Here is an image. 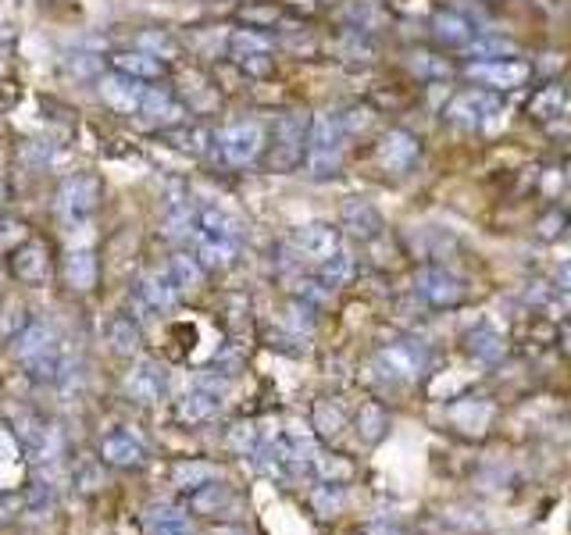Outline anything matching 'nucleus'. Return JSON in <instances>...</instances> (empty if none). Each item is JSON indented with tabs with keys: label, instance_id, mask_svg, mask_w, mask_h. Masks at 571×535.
I'll return each mask as SVG.
<instances>
[{
	"label": "nucleus",
	"instance_id": "obj_17",
	"mask_svg": "<svg viewBox=\"0 0 571 535\" xmlns=\"http://www.w3.org/2000/svg\"><path fill=\"white\" fill-rule=\"evenodd\" d=\"M229 261H232V243H229V240H214V236H204V240H200V265L225 268Z\"/></svg>",
	"mask_w": 571,
	"mask_h": 535
},
{
	"label": "nucleus",
	"instance_id": "obj_10",
	"mask_svg": "<svg viewBox=\"0 0 571 535\" xmlns=\"http://www.w3.org/2000/svg\"><path fill=\"white\" fill-rule=\"evenodd\" d=\"M111 61H114V72L132 76V79H140V83H150V79H161V76H165L161 58H154V54H147V50H122V54H114Z\"/></svg>",
	"mask_w": 571,
	"mask_h": 535
},
{
	"label": "nucleus",
	"instance_id": "obj_11",
	"mask_svg": "<svg viewBox=\"0 0 571 535\" xmlns=\"http://www.w3.org/2000/svg\"><path fill=\"white\" fill-rule=\"evenodd\" d=\"M96 278H100V268H96V254L94 250H72L65 254V282L79 293L94 289Z\"/></svg>",
	"mask_w": 571,
	"mask_h": 535
},
{
	"label": "nucleus",
	"instance_id": "obj_8",
	"mask_svg": "<svg viewBox=\"0 0 571 535\" xmlns=\"http://www.w3.org/2000/svg\"><path fill=\"white\" fill-rule=\"evenodd\" d=\"M143 529H147V535H196L193 532L190 514H186L183 507H168V503H161V507H147V514H143Z\"/></svg>",
	"mask_w": 571,
	"mask_h": 535
},
{
	"label": "nucleus",
	"instance_id": "obj_9",
	"mask_svg": "<svg viewBox=\"0 0 571 535\" xmlns=\"http://www.w3.org/2000/svg\"><path fill=\"white\" fill-rule=\"evenodd\" d=\"M179 296H183V293L168 282L165 271H150V275L140 278V300H143L150 311H161V314H165V311H172V307L179 304Z\"/></svg>",
	"mask_w": 571,
	"mask_h": 535
},
{
	"label": "nucleus",
	"instance_id": "obj_13",
	"mask_svg": "<svg viewBox=\"0 0 571 535\" xmlns=\"http://www.w3.org/2000/svg\"><path fill=\"white\" fill-rule=\"evenodd\" d=\"M107 343H111V350H114L118 357H132V354H136V350H140V343H143L136 318H129V314H118V318H111V325H107Z\"/></svg>",
	"mask_w": 571,
	"mask_h": 535
},
{
	"label": "nucleus",
	"instance_id": "obj_21",
	"mask_svg": "<svg viewBox=\"0 0 571 535\" xmlns=\"http://www.w3.org/2000/svg\"><path fill=\"white\" fill-rule=\"evenodd\" d=\"M168 140H172V147H183V150H200V143H207V132L204 129H172L168 132Z\"/></svg>",
	"mask_w": 571,
	"mask_h": 535
},
{
	"label": "nucleus",
	"instance_id": "obj_5",
	"mask_svg": "<svg viewBox=\"0 0 571 535\" xmlns=\"http://www.w3.org/2000/svg\"><path fill=\"white\" fill-rule=\"evenodd\" d=\"M125 393H129L136 404H154V400H161V393H165V371H161V364H154V360H136L132 371L125 375Z\"/></svg>",
	"mask_w": 571,
	"mask_h": 535
},
{
	"label": "nucleus",
	"instance_id": "obj_12",
	"mask_svg": "<svg viewBox=\"0 0 571 535\" xmlns=\"http://www.w3.org/2000/svg\"><path fill=\"white\" fill-rule=\"evenodd\" d=\"M100 457H104V464H111V467H136V464L143 460V446L136 443L129 432H114V436L104 440Z\"/></svg>",
	"mask_w": 571,
	"mask_h": 535
},
{
	"label": "nucleus",
	"instance_id": "obj_24",
	"mask_svg": "<svg viewBox=\"0 0 571 535\" xmlns=\"http://www.w3.org/2000/svg\"><path fill=\"white\" fill-rule=\"evenodd\" d=\"M265 47H268V43H265L261 36H254V32H236V36H232V54H236V58H240L243 50H265Z\"/></svg>",
	"mask_w": 571,
	"mask_h": 535
},
{
	"label": "nucleus",
	"instance_id": "obj_25",
	"mask_svg": "<svg viewBox=\"0 0 571 535\" xmlns=\"http://www.w3.org/2000/svg\"><path fill=\"white\" fill-rule=\"evenodd\" d=\"M22 158H25V165H47V158H50V147H47L43 140H32V143H25Z\"/></svg>",
	"mask_w": 571,
	"mask_h": 535
},
{
	"label": "nucleus",
	"instance_id": "obj_23",
	"mask_svg": "<svg viewBox=\"0 0 571 535\" xmlns=\"http://www.w3.org/2000/svg\"><path fill=\"white\" fill-rule=\"evenodd\" d=\"M193 222H196V218H193V211H186V207H183V211H172L165 232H168V236H190Z\"/></svg>",
	"mask_w": 571,
	"mask_h": 535
},
{
	"label": "nucleus",
	"instance_id": "obj_20",
	"mask_svg": "<svg viewBox=\"0 0 571 535\" xmlns=\"http://www.w3.org/2000/svg\"><path fill=\"white\" fill-rule=\"evenodd\" d=\"M76 485H79L83 493H94V489L104 485V471L96 467L94 460H83V464L76 467Z\"/></svg>",
	"mask_w": 571,
	"mask_h": 535
},
{
	"label": "nucleus",
	"instance_id": "obj_27",
	"mask_svg": "<svg viewBox=\"0 0 571 535\" xmlns=\"http://www.w3.org/2000/svg\"><path fill=\"white\" fill-rule=\"evenodd\" d=\"M14 453H18V446H14V440H11V432L0 429V460H11Z\"/></svg>",
	"mask_w": 571,
	"mask_h": 535
},
{
	"label": "nucleus",
	"instance_id": "obj_26",
	"mask_svg": "<svg viewBox=\"0 0 571 535\" xmlns=\"http://www.w3.org/2000/svg\"><path fill=\"white\" fill-rule=\"evenodd\" d=\"M229 446H236V449H254V429L250 425H236L232 429V436H229Z\"/></svg>",
	"mask_w": 571,
	"mask_h": 535
},
{
	"label": "nucleus",
	"instance_id": "obj_16",
	"mask_svg": "<svg viewBox=\"0 0 571 535\" xmlns=\"http://www.w3.org/2000/svg\"><path fill=\"white\" fill-rule=\"evenodd\" d=\"M200 229H204V236H214V240H236L240 236V222L232 218V214H225V211H218V207H207V211H200Z\"/></svg>",
	"mask_w": 571,
	"mask_h": 535
},
{
	"label": "nucleus",
	"instance_id": "obj_18",
	"mask_svg": "<svg viewBox=\"0 0 571 535\" xmlns=\"http://www.w3.org/2000/svg\"><path fill=\"white\" fill-rule=\"evenodd\" d=\"M296 243L307 250V254H314V258H322V254H329L332 250V232H325V229H318V225H311V229H304L300 236H296Z\"/></svg>",
	"mask_w": 571,
	"mask_h": 535
},
{
	"label": "nucleus",
	"instance_id": "obj_6",
	"mask_svg": "<svg viewBox=\"0 0 571 535\" xmlns=\"http://www.w3.org/2000/svg\"><path fill=\"white\" fill-rule=\"evenodd\" d=\"M218 411H222V396H218V389L196 385V389H190V393L179 400L176 418H179L183 425H204V422H211Z\"/></svg>",
	"mask_w": 571,
	"mask_h": 535
},
{
	"label": "nucleus",
	"instance_id": "obj_19",
	"mask_svg": "<svg viewBox=\"0 0 571 535\" xmlns=\"http://www.w3.org/2000/svg\"><path fill=\"white\" fill-rule=\"evenodd\" d=\"M211 475H214V471H211L207 464H179V467H176V485L196 489V485H204Z\"/></svg>",
	"mask_w": 571,
	"mask_h": 535
},
{
	"label": "nucleus",
	"instance_id": "obj_3",
	"mask_svg": "<svg viewBox=\"0 0 571 535\" xmlns=\"http://www.w3.org/2000/svg\"><path fill=\"white\" fill-rule=\"evenodd\" d=\"M218 147L225 154L229 165H250L261 150V129L258 125H229L218 132Z\"/></svg>",
	"mask_w": 571,
	"mask_h": 535
},
{
	"label": "nucleus",
	"instance_id": "obj_7",
	"mask_svg": "<svg viewBox=\"0 0 571 535\" xmlns=\"http://www.w3.org/2000/svg\"><path fill=\"white\" fill-rule=\"evenodd\" d=\"M54 350H58V336L47 322H25V329L14 340V354L22 357V364L43 354H54Z\"/></svg>",
	"mask_w": 571,
	"mask_h": 535
},
{
	"label": "nucleus",
	"instance_id": "obj_15",
	"mask_svg": "<svg viewBox=\"0 0 571 535\" xmlns=\"http://www.w3.org/2000/svg\"><path fill=\"white\" fill-rule=\"evenodd\" d=\"M140 111H143L150 122H176V114H183V107L176 104V96H172V89L168 86H147L143 89Z\"/></svg>",
	"mask_w": 571,
	"mask_h": 535
},
{
	"label": "nucleus",
	"instance_id": "obj_2",
	"mask_svg": "<svg viewBox=\"0 0 571 535\" xmlns=\"http://www.w3.org/2000/svg\"><path fill=\"white\" fill-rule=\"evenodd\" d=\"M143 89L147 86H140V79L122 76V72H107V76H100V83H96L100 100H104L111 111H118V114H132V111H140Z\"/></svg>",
	"mask_w": 571,
	"mask_h": 535
},
{
	"label": "nucleus",
	"instance_id": "obj_22",
	"mask_svg": "<svg viewBox=\"0 0 571 535\" xmlns=\"http://www.w3.org/2000/svg\"><path fill=\"white\" fill-rule=\"evenodd\" d=\"M140 47H143L147 54H154V58H168V54H172V40H168L165 32H143V36H140Z\"/></svg>",
	"mask_w": 571,
	"mask_h": 535
},
{
	"label": "nucleus",
	"instance_id": "obj_28",
	"mask_svg": "<svg viewBox=\"0 0 571 535\" xmlns=\"http://www.w3.org/2000/svg\"><path fill=\"white\" fill-rule=\"evenodd\" d=\"M207 535H243L240 529H214V532H207Z\"/></svg>",
	"mask_w": 571,
	"mask_h": 535
},
{
	"label": "nucleus",
	"instance_id": "obj_1",
	"mask_svg": "<svg viewBox=\"0 0 571 535\" xmlns=\"http://www.w3.org/2000/svg\"><path fill=\"white\" fill-rule=\"evenodd\" d=\"M96 196H100V182L94 172H79L68 176L58 189V214L65 225H86L96 211Z\"/></svg>",
	"mask_w": 571,
	"mask_h": 535
},
{
	"label": "nucleus",
	"instance_id": "obj_14",
	"mask_svg": "<svg viewBox=\"0 0 571 535\" xmlns=\"http://www.w3.org/2000/svg\"><path fill=\"white\" fill-rule=\"evenodd\" d=\"M165 275H168V282L179 289V293H193V289H200V282H204V265L190 258V254H172L168 258V265H165Z\"/></svg>",
	"mask_w": 571,
	"mask_h": 535
},
{
	"label": "nucleus",
	"instance_id": "obj_4",
	"mask_svg": "<svg viewBox=\"0 0 571 535\" xmlns=\"http://www.w3.org/2000/svg\"><path fill=\"white\" fill-rule=\"evenodd\" d=\"M11 271H14V278H22V282H29V286L47 282V275H50V254H47V243H40V240H25L22 247H14V250H11Z\"/></svg>",
	"mask_w": 571,
	"mask_h": 535
}]
</instances>
